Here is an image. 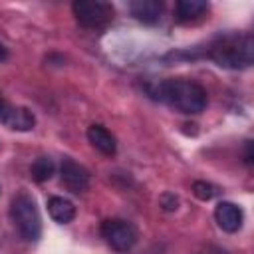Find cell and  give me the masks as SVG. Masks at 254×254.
<instances>
[{
    "instance_id": "15",
    "label": "cell",
    "mask_w": 254,
    "mask_h": 254,
    "mask_svg": "<svg viewBox=\"0 0 254 254\" xmlns=\"http://www.w3.org/2000/svg\"><path fill=\"white\" fill-rule=\"evenodd\" d=\"M161 206H163L165 210H177L179 198H177L175 194H171V192H165V194L161 196Z\"/></svg>"
},
{
    "instance_id": "9",
    "label": "cell",
    "mask_w": 254,
    "mask_h": 254,
    "mask_svg": "<svg viewBox=\"0 0 254 254\" xmlns=\"http://www.w3.org/2000/svg\"><path fill=\"white\" fill-rule=\"evenodd\" d=\"M129 8H131V14L147 26L157 24L163 14V2H159V0H135V2H131Z\"/></svg>"
},
{
    "instance_id": "8",
    "label": "cell",
    "mask_w": 254,
    "mask_h": 254,
    "mask_svg": "<svg viewBox=\"0 0 254 254\" xmlns=\"http://www.w3.org/2000/svg\"><path fill=\"white\" fill-rule=\"evenodd\" d=\"M214 218L218 222V226L224 230V232H236L242 228V220H244V214H242V208L234 202H228V200H222L216 204L214 208Z\"/></svg>"
},
{
    "instance_id": "4",
    "label": "cell",
    "mask_w": 254,
    "mask_h": 254,
    "mask_svg": "<svg viewBox=\"0 0 254 254\" xmlns=\"http://www.w3.org/2000/svg\"><path fill=\"white\" fill-rule=\"evenodd\" d=\"M73 16L83 28L99 30L113 20V6L101 0H77L73 2Z\"/></svg>"
},
{
    "instance_id": "7",
    "label": "cell",
    "mask_w": 254,
    "mask_h": 254,
    "mask_svg": "<svg viewBox=\"0 0 254 254\" xmlns=\"http://www.w3.org/2000/svg\"><path fill=\"white\" fill-rule=\"evenodd\" d=\"M60 175H62V185L69 190V192H83L87 190L89 187V173L85 167H81L79 163H75L73 159L65 157L62 161V167H60Z\"/></svg>"
},
{
    "instance_id": "5",
    "label": "cell",
    "mask_w": 254,
    "mask_h": 254,
    "mask_svg": "<svg viewBox=\"0 0 254 254\" xmlns=\"http://www.w3.org/2000/svg\"><path fill=\"white\" fill-rule=\"evenodd\" d=\"M101 236L117 252H129L137 244V228L123 218H107L101 222Z\"/></svg>"
},
{
    "instance_id": "11",
    "label": "cell",
    "mask_w": 254,
    "mask_h": 254,
    "mask_svg": "<svg viewBox=\"0 0 254 254\" xmlns=\"http://www.w3.org/2000/svg\"><path fill=\"white\" fill-rule=\"evenodd\" d=\"M87 139H89V143L99 151V153H103V155H115V151H117V141H115V137L103 127V125H89V129H87Z\"/></svg>"
},
{
    "instance_id": "13",
    "label": "cell",
    "mask_w": 254,
    "mask_h": 254,
    "mask_svg": "<svg viewBox=\"0 0 254 254\" xmlns=\"http://www.w3.org/2000/svg\"><path fill=\"white\" fill-rule=\"evenodd\" d=\"M54 171H56V165L50 157H38L32 167H30V173H32V179L36 183H46L54 177Z\"/></svg>"
},
{
    "instance_id": "10",
    "label": "cell",
    "mask_w": 254,
    "mask_h": 254,
    "mask_svg": "<svg viewBox=\"0 0 254 254\" xmlns=\"http://www.w3.org/2000/svg\"><path fill=\"white\" fill-rule=\"evenodd\" d=\"M206 10L208 4L204 0H179L175 6V20L179 24H192L200 20Z\"/></svg>"
},
{
    "instance_id": "12",
    "label": "cell",
    "mask_w": 254,
    "mask_h": 254,
    "mask_svg": "<svg viewBox=\"0 0 254 254\" xmlns=\"http://www.w3.org/2000/svg\"><path fill=\"white\" fill-rule=\"evenodd\" d=\"M48 212L58 224H67L75 218V206L64 196H52L48 200Z\"/></svg>"
},
{
    "instance_id": "2",
    "label": "cell",
    "mask_w": 254,
    "mask_h": 254,
    "mask_svg": "<svg viewBox=\"0 0 254 254\" xmlns=\"http://www.w3.org/2000/svg\"><path fill=\"white\" fill-rule=\"evenodd\" d=\"M208 58L220 67L242 69L254 62V40L250 34H226L216 38L208 48Z\"/></svg>"
},
{
    "instance_id": "16",
    "label": "cell",
    "mask_w": 254,
    "mask_h": 254,
    "mask_svg": "<svg viewBox=\"0 0 254 254\" xmlns=\"http://www.w3.org/2000/svg\"><path fill=\"white\" fill-rule=\"evenodd\" d=\"M2 60H6V48L0 44V62H2Z\"/></svg>"
},
{
    "instance_id": "6",
    "label": "cell",
    "mask_w": 254,
    "mask_h": 254,
    "mask_svg": "<svg viewBox=\"0 0 254 254\" xmlns=\"http://www.w3.org/2000/svg\"><path fill=\"white\" fill-rule=\"evenodd\" d=\"M0 123L14 131H30L36 125V117L28 107L12 105L6 97L0 95Z\"/></svg>"
},
{
    "instance_id": "14",
    "label": "cell",
    "mask_w": 254,
    "mask_h": 254,
    "mask_svg": "<svg viewBox=\"0 0 254 254\" xmlns=\"http://www.w3.org/2000/svg\"><path fill=\"white\" fill-rule=\"evenodd\" d=\"M192 192H194V196H196L198 200H210L216 190H214V187H212L210 183H206V181H196V183H192Z\"/></svg>"
},
{
    "instance_id": "1",
    "label": "cell",
    "mask_w": 254,
    "mask_h": 254,
    "mask_svg": "<svg viewBox=\"0 0 254 254\" xmlns=\"http://www.w3.org/2000/svg\"><path fill=\"white\" fill-rule=\"evenodd\" d=\"M149 93L187 115H196L206 107V91L202 85L189 79H163L155 83V87H149Z\"/></svg>"
},
{
    "instance_id": "3",
    "label": "cell",
    "mask_w": 254,
    "mask_h": 254,
    "mask_svg": "<svg viewBox=\"0 0 254 254\" xmlns=\"http://www.w3.org/2000/svg\"><path fill=\"white\" fill-rule=\"evenodd\" d=\"M10 216L18 228V232L22 234V238L34 242L40 238L42 234V218H40V210L36 206V200L30 192L20 190L10 204Z\"/></svg>"
}]
</instances>
